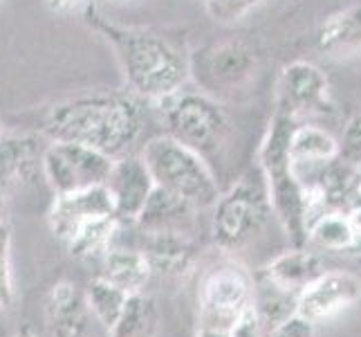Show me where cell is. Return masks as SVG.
Here are the masks:
<instances>
[{
	"label": "cell",
	"instance_id": "1",
	"mask_svg": "<svg viewBox=\"0 0 361 337\" xmlns=\"http://www.w3.org/2000/svg\"><path fill=\"white\" fill-rule=\"evenodd\" d=\"M83 20L113 47L128 90L137 97L157 104L186 88L193 64L184 41L157 30L119 25L92 3L83 7Z\"/></svg>",
	"mask_w": 361,
	"mask_h": 337
},
{
	"label": "cell",
	"instance_id": "2",
	"mask_svg": "<svg viewBox=\"0 0 361 337\" xmlns=\"http://www.w3.org/2000/svg\"><path fill=\"white\" fill-rule=\"evenodd\" d=\"M148 102L130 90H99L68 97L47 108L41 135L49 142H77L119 160L135 153L146 131Z\"/></svg>",
	"mask_w": 361,
	"mask_h": 337
},
{
	"label": "cell",
	"instance_id": "3",
	"mask_svg": "<svg viewBox=\"0 0 361 337\" xmlns=\"http://www.w3.org/2000/svg\"><path fill=\"white\" fill-rule=\"evenodd\" d=\"M298 119L274 112L263 142L258 148V169L263 171L274 218L281 225L283 234L296 247L307 245L310 207L303 182L294 169L290 144Z\"/></svg>",
	"mask_w": 361,
	"mask_h": 337
},
{
	"label": "cell",
	"instance_id": "4",
	"mask_svg": "<svg viewBox=\"0 0 361 337\" xmlns=\"http://www.w3.org/2000/svg\"><path fill=\"white\" fill-rule=\"evenodd\" d=\"M155 187L171 191L195 209H209L218 203L220 187L209 160L166 133L151 137L140 151Z\"/></svg>",
	"mask_w": 361,
	"mask_h": 337
},
{
	"label": "cell",
	"instance_id": "5",
	"mask_svg": "<svg viewBox=\"0 0 361 337\" xmlns=\"http://www.w3.org/2000/svg\"><path fill=\"white\" fill-rule=\"evenodd\" d=\"M211 239L222 252H240L274 218L263 171H247L211 207Z\"/></svg>",
	"mask_w": 361,
	"mask_h": 337
},
{
	"label": "cell",
	"instance_id": "6",
	"mask_svg": "<svg viewBox=\"0 0 361 337\" xmlns=\"http://www.w3.org/2000/svg\"><path fill=\"white\" fill-rule=\"evenodd\" d=\"M153 106L159 110L164 133L207 160L216 155L231 135V119L227 110L207 93L180 90Z\"/></svg>",
	"mask_w": 361,
	"mask_h": 337
},
{
	"label": "cell",
	"instance_id": "7",
	"mask_svg": "<svg viewBox=\"0 0 361 337\" xmlns=\"http://www.w3.org/2000/svg\"><path fill=\"white\" fill-rule=\"evenodd\" d=\"M254 304V277L240 266L211 270L197 292L200 326L231 331Z\"/></svg>",
	"mask_w": 361,
	"mask_h": 337
},
{
	"label": "cell",
	"instance_id": "8",
	"mask_svg": "<svg viewBox=\"0 0 361 337\" xmlns=\"http://www.w3.org/2000/svg\"><path fill=\"white\" fill-rule=\"evenodd\" d=\"M115 160L77 142H49L43 153V178L54 196L106 184Z\"/></svg>",
	"mask_w": 361,
	"mask_h": 337
},
{
	"label": "cell",
	"instance_id": "9",
	"mask_svg": "<svg viewBox=\"0 0 361 337\" xmlns=\"http://www.w3.org/2000/svg\"><path fill=\"white\" fill-rule=\"evenodd\" d=\"M332 110L330 81L319 66L310 61H292L283 68L276 112L298 119L307 115H328Z\"/></svg>",
	"mask_w": 361,
	"mask_h": 337
},
{
	"label": "cell",
	"instance_id": "10",
	"mask_svg": "<svg viewBox=\"0 0 361 337\" xmlns=\"http://www.w3.org/2000/svg\"><path fill=\"white\" fill-rule=\"evenodd\" d=\"M104 218H117L115 203L110 198L106 184L74 194L54 196V203L49 207V227H52L54 236L66 247L85 227H90L92 223Z\"/></svg>",
	"mask_w": 361,
	"mask_h": 337
},
{
	"label": "cell",
	"instance_id": "11",
	"mask_svg": "<svg viewBox=\"0 0 361 337\" xmlns=\"http://www.w3.org/2000/svg\"><path fill=\"white\" fill-rule=\"evenodd\" d=\"M361 299V279L348 270H328L298 295V315L312 324L328 321Z\"/></svg>",
	"mask_w": 361,
	"mask_h": 337
},
{
	"label": "cell",
	"instance_id": "12",
	"mask_svg": "<svg viewBox=\"0 0 361 337\" xmlns=\"http://www.w3.org/2000/svg\"><path fill=\"white\" fill-rule=\"evenodd\" d=\"M106 189L115 203L121 223H135L155 191V180L140 153L115 160L113 171L106 180Z\"/></svg>",
	"mask_w": 361,
	"mask_h": 337
},
{
	"label": "cell",
	"instance_id": "13",
	"mask_svg": "<svg viewBox=\"0 0 361 337\" xmlns=\"http://www.w3.org/2000/svg\"><path fill=\"white\" fill-rule=\"evenodd\" d=\"M43 137V135H41ZM34 133H3L0 135V191L30 184L36 173L43 176V140Z\"/></svg>",
	"mask_w": 361,
	"mask_h": 337
},
{
	"label": "cell",
	"instance_id": "14",
	"mask_svg": "<svg viewBox=\"0 0 361 337\" xmlns=\"http://www.w3.org/2000/svg\"><path fill=\"white\" fill-rule=\"evenodd\" d=\"M258 59L254 47L243 39H229L214 45L204 57V77L211 88L235 90L254 79Z\"/></svg>",
	"mask_w": 361,
	"mask_h": 337
},
{
	"label": "cell",
	"instance_id": "15",
	"mask_svg": "<svg viewBox=\"0 0 361 337\" xmlns=\"http://www.w3.org/2000/svg\"><path fill=\"white\" fill-rule=\"evenodd\" d=\"M142 234V232H140ZM144 243L140 249L146 254L151 264L153 277L164 279H180L186 272H191L197 259V247L191 234L182 232H157V234H142Z\"/></svg>",
	"mask_w": 361,
	"mask_h": 337
},
{
	"label": "cell",
	"instance_id": "16",
	"mask_svg": "<svg viewBox=\"0 0 361 337\" xmlns=\"http://www.w3.org/2000/svg\"><path fill=\"white\" fill-rule=\"evenodd\" d=\"M90 315L85 290L81 292L72 281H59L49 290L45 317L52 337H85Z\"/></svg>",
	"mask_w": 361,
	"mask_h": 337
},
{
	"label": "cell",
	"instance_id": "17",
	"mask_svg": "<svg viewBox=\"0 0 361 337\" xmlns=\"http://www.w3.org/2000/svg\"><path fill=\"white\" fill-rule=\"evenodd\" d=\"M328 270L330 268L326 264V259L310 245H303V247L292 245L290 249H285V252L274 256L263 268V272L271 281H276L283 288L294 290L298 295Z\"/></svg>",
	"mask_w": 361,
	"mask_h": 337
},
{
	"label": "cell",
	"instance_id": "18",
	"mask_svg": "<svg viewBox=\"0 0 361 337\" xmlns=\"http://www.w3.org/2000/svg\"><path fill=\"white\" fill-rule=\"evenodd\" d=\"M197 211L200 209L186 203L184 198L155 187L151 201L146 203L140 218L133 223V227L142 234H157V232L189 234Z\"/></svg>",
	"mask_w": 361,
	"mask_h": 337
},
{
	"label": "cell",
	"instance_id": "19",
	"mask_svg": "<svg viewBox=\"0 0 361 337\" xmlns=\"http://www.w3.org/2000/svg\"><path fill=\"white\" fill-rule=\"evenodd\" d=\"M102 279L115 283L128 295L144 292L148 281L153 279V270L146 254L135 245H110L102 256Z\"/></svg>",
	"mask_w": 361,
	"mask_h": 337
},
{
	"label": "cell",
	"instance_id": "20",
	"mask_svg": "<svg viewBox=\"0 0 361 337\" xmlns=\"http://www.w3.org/2000/svg\"><path fill=\"white\" fill-rule=\"evenodd\" d=\"M314 45L323 57L348 59L361 52V5L345 7L319 25Z\"/></svg>",
	"mask_w": 361,
	"mask_h": 337
},
{
	"label": "cell",
	"instance_id": "21",
	"mask_svg": "<svg viewBox=\"0 0 361 337\" xmlns=\"http://www.w3.org/2000/svg\"><path fill=\"white\" fill-rule=\"evenodd\" d=\"M254 315L260 324V331L267 335L298 313V292L288 290L271 281L267 274L260 270V274L254 277V304H252Z\"/></svg>",
	"mask_w": 361,
	"mask_h": 337
},
{
	"label": "cell",
	"instance_id": "22",
	"mask_svg": "<svg viewBox=\"0 0 361 337\" xmlns=\"http://www.w3.org/2000/svg\"><path fill=\"white\" fill-rule=\"evenodd\" d=\"M307 245L319 252H353L359 245V234L348 214L323 211L310 225Z\"/></svg>",
	"mask_w": 361,
	"mask_h": 337
},
{
	"label": "cell",
	"instance_id": "23",
	"mask_svg": "<svg viewBox=\"0 0 361 337\" xmlns=\"http://www.w3.org/2000/svg\"><path fill=\"white\" fill-rule=\"evenodd\" d=\"M290 153L296 169L319 167L339 158V140L326 129L312 126V124H296Z\"/></svg>",
	"mask_w": 361,
	"mask_h": 337
},
{
	"label": "cell",
	"instance_id": "24",
	"mask_svg": "<svg viewBox=\"0 0 361 337\" xmlns=\"http://www.w3.org/2000/svg\"><path fill=\"white\" fill-rule=\"evenodd\" d=\"M159 331V308L153 297L130 295L123 313L108 335L110 337H155Z\"/></svg>",
	"mask_w": 361,
	"mask_h": 337
},
{
	"label": "cell",
	"instance_id": "25",
	"mask_svg": "<svg viewBox=\"0 0 361 337\" xmlns=\"http://www.w3.org/2000/svg\"><path fill=\"white\" fill-rule=\"evenodd\" d=\"M128 297L130 295L126 290L117 288L115 283H110L102 277L92 279L88 283V288H85V299H88L90 313L106 329V333L113 331L119 315L123 313V306H126Z\"/></svg>",
	"mask_w": 361,
	"mask_h": 337
},
{
	"label": "cell",
	"instance_id": "26",
	"mask_svg": "<svg viewBox=\"0 0 361 337\" xmlns=\"http://www.w3.org/2000/svg\"><path fill=\"white\" fill-rule=\"evenodd\" d=\"M14 299V279H11V230L0 223V308H7Z\"/></svg>",
	"mask_w": 361,
	"mask_h": 337
},
{
	"label": "cell",
	"instance_id": "27",
	"mask_svg": "<svg viewBox=\"0 0 361 337\" xmlns=\"http://www.w3.org/2000/svg\"><path fill=\"white\" fill-rule=\"evenodd\" d=\"M263 0H204V7L209 16L216 23L231 25L245 18L254 7H258Z\"/></svg>",
	"mask_w": 361,
	"mask_h": 337
},
{
	"label": "cell",
	"instance_id": "28",
	"mask_svg": "<svg viewBox=\"0 0 361 337\" xmlns=\"http://www.w3.org/2000/svg\"><path fill=\"white\" fill-rule=\"evenodd\" d=\"M339 158L361 167V112L345 122L339 137Z\"/></svg>",
	"mask_w": 361,
	"mask_h": 337
},
{
	"label": "cell",
	"instance_id": "29",
	"mask_svg": "<svg viewBox=\"0 0 361 337\" xmlns=\"http://www.w3.org/2000/svg\"><path fill=\"white\" fill-rule=\"evenodd\" d=\"M314 326L317 324L307 321L305 317H301L296 313L294 317L285 319L283 324H279L276 329L269 331L263 337H314Z\"/></svg>",
	"mask_w": 361,
	"mask_h": 337
},
{
	"label": "cell",
	"instance_id": "30",
	"mask_svg": "<svg viewBox=\"0 0 361 337\" xmlns=\"http://www.w3.org/2000/svg\"><path fill=\"white\" fill-rule=\"evenodd\" d=\"M45 3H47L49 9L56 11V14H68V11L77 9L83 0H45Z\"/></svg>",
	"mask_w": 361,
	"mask_h": 337
},
{
	"label": "cell",
	"instance_id": "31",
	"mask_svg": "<svg viewBox=\"0 0 361 337\" xmlns=\"http://www.w3.org/2000/svg\"><path fill=\"white\" fill-rule=\"evenodd\" d=\"M195 337H231V331H222V329H209V326H200V331L195 333Z\"/></svg>",
	"mask_w": 361,
	"mask_h": 337
},
{
	"label": "cell",
	"instance_id": "32",
	"mask_svg": "<svg viewBox=\"0 0 361 337\" xmlns=\"http://www.w3.org/2000/svg\"><path fill=\"white\" fill-rule=\"evenodd\" d=\"M7 216V194L0 191V223H5Z\"/></svg>",
	"mask_w": 361,
	"mask_h": 337
},
{
	"label": "cell",
	"instance_id": "33",
	"mask_svg": "<svg viewBox=\"0 0 361 337\" xmlns=\"http://www.w3.org/2000/svg\"><path fill=\"white\" fill-rule=\"evenodd\" d=\"M16 337H36V335H34L32 331H27V329H25V331H20V333H18Z\"/></svg>",
	"mask_w": 361,
	"mask_h": 337
},
{
	"label": "cell",
	"instance_id": "34",
	"mask_svg": "<svg viewBox=\"0 0 361 337\" xmlns=\"http://www.w3.org/2000/svg\"><path fill=\"white\" fill-rule=\"evenodd\" d=\"M357 266H359V270H361V254H357Z\"/></svg>",
	"mask_w": 361,
	"mask_h": 337
},
{
	"label": "cell",
	"instance_id": "35",
	"mask_svg": "<svg viewBox=\"0 0 361 337\" xmlns=\"http://www.w3.org/2000/svg\"><path fill=\"white\" fill-rule=\"evenodd\" d=\"M115 3H128V0H115Z\"/></svg>",
	"mask_w": 361,
	"mask_h": 337
},
{
	"label": "cell",
	"instance_id": "36",
	"mask_svg": "<svg viewBox=\"0 0 361 337\" xmlns=\"http://www.w3.org/2000/svg\"><path fill=\"white\" fill-rule=\"evenodd\" d=\"M3 3H5V0H0V5H3Z\"/></svg>",
	"mask_w": 361,
	"mask_h": 337
},
{
	"label": "cell",
	"instance_id": "37",
	"mask_svg": "<svg viewBox=\"0 0 361 337\" xmlns=\"http://www.w3.org/2000/svg\"><path fill=\"white\" fill-rule=\"evenodd\" d=\"M0 135H3V129H0Z\"/></svg>",
	"mask_w": 361,
	"mask_h": 337
},
{
	"label": "cell",
	"instance_id": "38",
	"mask_svg": "<svg viewBox=\"0 0 361 337\" xmlns=\"http://www.w3.org/2000/svg\"><path fill=\"white\" fill-rule=\"evenodd\" d=\"M359 169H361V167H359Z\"/></svg>",
	"mask_w": 361,
	"mask_h": 337
}]
</instances>
